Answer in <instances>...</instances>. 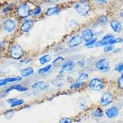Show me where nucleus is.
Here are the masks:
<instances>
[{
    "instance_id": "nucleus-1",
    "label": "nucleus",
    "mask_w": 123,
    "mask_h": 123,
    "mask_svg": "<svg viewBox=\"0 0 123 123\" xmlns=\"http://www.w3.org/2000/svg\"><path fill=\"white\" fill-rule=\"evenodd\" d=\"M75 9L81 15H86L91 11V6L86 1H81L77 3L75 6Z\"/></svg>"
},
{
    "instance_id": "nucleus-2",
    "label": "nucleus",
    "mask_w": 123,
    "mask_h": 123,
    "mask_svg": "<svg viewBox=\"0 0 123 123\" xmlns=\"http://www.w3.org/2000/svg\"><path fill=\"white\" fill-rule=\"evenodd\" d=\"M10 54L13 59H19L24 55V50L20 45L15 44L11 48Z\"/></svg>"
},
{
    "instance_id": "nucleus-3",
    "label": "nucleus",
    "mask_w": 123,
    "mask_h": 123,
    "mask_svg": "<svg viewBox=\"0 0 123 123\" xmlns=\"http://www.w3.org/2000/svg\"><path fill=\"white\" fill-rule=\"evenodd\" d=\"M104 83L98 78L92 79L89 83V87L92 91H98L104 88Z\"/></svg>"
},
{
    "instance_id": "nucleus-4",
    "label": "nucleus",
    "mask_w": 123,
    "mask_h": 123,
    "mask_svg": "<svg viewBox=\"0 0 123 123\" xmlns=\"http://www.w3.org/2000/svg\"><path fill=\"white\" fill-rule=\"evenodd\" d=\"M97 68L102 72H108L110 68L109 65V60L108 59H102L98 60L95 63Z\"/></svg>"
},
{
    "instance_id": "nucleus-5",
    "label": "nucleus",
    "mask_w": 123,
    "mask_h": 123,
    "mask_svg": "<svg viewBox=\"0 0 123 123\" xmlns=\"http://www.w3.org/2000/svg\"><path fill=\"white\" fill-rule=\"evenodd\" d=\"M17 14L20 18H26L30 14V9L29 6L26 3L21 4L17 8Z\"/></svg>"
},
{
    "instance_id": "nucleus-6",
    "label": "nucleus",
    "mask_w": 123,
    "mask_h": 123,
    "mask_svg": "<svg viewBox=\"0 0 123 123\" xmlns=\"http://www.w3.org/2000/svg\"><path fill=\"white\" fill-rule=\"evenodd\" d=\"M83 39L81 36L79 35H76L71 37L70 40L68 41L67 45L69 48H74L83 43Z\"/></svg>"
},
{
    "instance_id": "nucleus-7",
    "label": "nucleus",
    "mask_w": 123,
    "mask_h": 123,
    "mask_svg": "<svg viewBox=\"0 0 123 123\" xmlns=\"http://www.w3.org/2000/svg\"><path fill=\"white\" fill-rule=\"evenodd\" d=\"M113 95L110 92H105L103 94L100 99V105L102 106H107L113 102Z\"/></svg>"
},
{
    "instance_id": "nucleus-8",
    "label": "nucleus",
    "mask_w": 123,
    "mask_h": 123,
    "mask_svg": "<svg viewBox=\"0 0 123 123\" xmlns=\"http://www.w3.org/2000/svg\"><path fill=\"white\" fill-rule=\"evenodd\" d=\"M114 39V36L111 34H107L103 37L100 41H97L95 43L96 47H100V46H105L110 44V43L111 40Z\"/></svg>"
},
{
    "instance_id": "nucleus-9",
    "label": "nucleus",
    "mask_w": 123,
    "mask_h": 123,
    "mask_svg": "<svg viewBox=\"0 0 123 123\" xmlns=\"http://www.w3.org/2000/svg\"><path fill=\"white\" fill-rule=\"evenodd\" d=\"M81 37L86 42H89L93 39V37H94L93 31L90 28H86L81 33Z\"/></svg>"
},
{
    "instance_id": "nucleus-10",
    "label": "nucleus",
    "mask_w": 123,
    "mask_h": 123,
    "mask_svg": "<svg viewBox=\"0 0 123 123\" xmlns=\"http://www.w3.org/2000/svg\"><path fill=\"white\" fill-rule=\"evenodd\" d=\"M4 27L6 31L12 32L15 28V22L12 19H7L4 22Z\"/></svg>"
},
{
    "instance_id": "nucleus-11",
    "label": "nucleus",
    "mask_w": 123,
    "mask_h": 123,
    "mask_svg": "<svg viewBox=\"0 0 123 123\" xmlns=\"http://www.w3.org/2000/svg\"><path fill=\"white\" fill-rule=\"evenodd\" d=\"M110 26L113 30L116 33H119L123 29V25L121 22L117 20H112L110 22Z\"/></svg>"
},
{
    "instance_id": "nucleus-12",
    "label": "nucleus",
    "mask_w": 123,
    "mask_h": 123,
    "mask_svg": "<svg viewBox=\"0 0 123 123\" xmlns=\"http://www.w3.org/2000/svg\"><path fill=\"white\" fill-rule=\"evenodd\" d=\"M106 115L108 118H113L116 117L119 114V110L116 106H111L106 110Z\"/></svg>"
},
{
    "instance_id": "nucleus-13",
    "label": "nucleus",
    "mask_w": 123,
    "mask_h": 123,
    "mask_svg": "<svg viewBox=\"0 0 123 123\" xmlns=\"http://www.w3.org/2000/svg\"><path fill=\"white\" fill-rule=\"evenodd\" d=\"M33 24L34 22L33 20H27L22 25L21 27H20V30L24 33H28L32 28Z\"/></svg>"
},
{
    "instance_id": "nucleus-14",
    "label": "nucleus",
    "mask_w": 123,
    "mask_h": 123,
    "mask_svg": "<svg viewBox=\"0 0 123 123\" xmlns=\"http://www.w3.org/2000/svg\"><path fill=\"white\" fill-rule=\"evenodd\" d=\"M22 80V77L20 76H15L13 77V78H7L2 79L0 80V87L2 86L6 85L7 83H12V82H14V81H18Z\"/></svg>"
},
{
    "instance_id": "nucleus-15",
    "label": "nucleus",
    "mask_w": 123,
    "mask_h": 123,
    "mask_svg": "<svg viewBox=\"0 0 123 123\" xmlns=\"http://www.w3.org/2000/svg\"><path fill=\"white\" fill-rule=\"evenodd\" d=\"M74 68V63L72 61H67L62 65V67L61 72H65V71H70L73 70Z\"/></svg>"
},
{
    "instance_id": "nucleus-16",
    "label": "nucleus",
    "mask_w": 123,
    "mask_h": 123,
    "mask_svg": "<svg viewBox=\"0 0 123 123\" xmlns=\"http://www.w3.org/2000/svg\"><path fill=\"white\" fill-rule=\"evenodd\" d=\"M33 69L31 67H27L26 68H23L20 70V74L23 77L29 76L33 74Z\"/></svg>"
},
{
    "instance_id": "nucleus-17",
    "label": "nucleus",
    "mask_w": 123,
    "mask_h": 123,
    "mask_svg": "<svg viewBox=\"0 0 123 123\" xmlns=\"http://www.w3.org/2000/svg\"><path fill=\"white\" fill-rule=\"evenodd\" d=\"M17 90V91H19V92H24V91H26L27 90H28V88L25 87L21 85H14L10 87H9L7 90L6 91V93H7L9 91H12V90Z\"/></svg>"
},
{
    "instance_id": "nucleus-18",
    "label": "nucleus",
    "mask_w": 123,
    "mask_h": 123,
    "mask_svg": "<svg viewBox=\"0 0 123 123\" xmlns=\"http://www.w3.org/2000/svg\"><path fill=\"white\" fill-rule=\"evenodd\" d=\"M7 103L11 104V107L20 105L24 103V101L23 100L17 99V98H11V99L7 100Z\"/></svg>"
},
{
    "instance_id": "nucleus-19",
    "label": "nucleus",
    "mask_w": 123,
    "mask_h": 123,
    "mask_svg": "<svg viewBox=\"0 0 123 123\" xmlns=\"http://www.w3.org/2000/svg\"><path fill=\"white\" fill-rule=\"evenodd\" d=\"M60 12V9L58 7H49L47 11H46V15L48 16H51V15H56V14H58Z\"/></svg>"
},
{
    "instance_id": "nucleus-20",
    "label": "nucleus",
    "mask_w": 123,
    "mask_h": 123,
    "mask_svg": "<svg viewBox=\"0 0 123 123\" xmlns=\"http://www.w3.org/2000/svg\"><path fill=\"white\" fill-rule=\"evenodd\" d=\"M50 60H51L50 55L49 54H47V55H44L42 56L41 58H39V62H40L41 64L44 65L45 64V63L49 62Z\"/></svg>"
},
{
    "instance_id": "nucleus-21",
    "label": "nucleus",
    "mask_w": 123,
    "mask_h": 123,
    "mask_svg": "<svg viewBox=\"0 0 123 123\" xmlns=\"http://www.w3.org/2000/svg\"><path fill=\"white\" fill-rule=\"evenodd\" d=\"M84 85H85V83H84L83 81H78L71 84V86H70V88H71V89L80 88V87H82L84 86Z\"/></svg>"
},
{
    "instance_id": "nucleus-22",
    "label": "nucleus",
    "mask_w": 123,
    "mask_h": 123,
    "mask_svg": "<svg viewBox=\"0 0 123 123\" xmlns=\"http://www.w3.org/2000/svg\"><path fill=\"white\" fill-rule=\"evenodd\" d=\"M92 115H93L94 117H102V116L104 115V112L102 111V110L100 108H96V109L94 110L93 111V112H92Z\"/></svg>"
},
{
    "instance_id": "nucleus-23",
    "label": "nucleus",
    "mask_w": 123,
    "mask_h": 123,
    "mask_svg": "<svg viewBox=\"0 0 123 123\" xmlns=\"http://www.w3.org/2000/svg\"><path fill=\"white\" fill-rule=\"evenodd\" d=\"M51 67L52 65H49L46 66L45 67L42 68H40L38 70V73H39V74H44V73H47L50 68H51Z\"/></svg>"
},
{
    "instance_id": "nucleus-24",
    "label": "nucleus",
    "mask_w": 123,
    "mask_h": 123,
    "mask_svg": "<svg viewBox=\"0 0 123 123\" xmlns=\"http://www.w3.org/2000/svg\"><path fill=\"white\" fill-rule=\"evenodd\" d=\"M108 21V18L106 15H102L98 19V23L102 25H105Z\"/></svg>"
},
{
    "instance_id": "nucleus-25",
    "label": "nucleus",
    "mask_w": 123,
    "mask_h": 123,
    "mask_svg": "<svg viewBox=\"0 0 123 123\" xmlns=\"http://www.w3.org/2000/svg\"><path fill=\"white\" fill-rule=\"evenodd\" d=\"M123 42V39L122 38H114L113 40H111L110 43V45H113L114 44L116 43H120Z\"/></svg>"
},
{
    "instance_id": "nucleus-26",
    "label": "nucleus",
    "mask_w": 123,
    "mask_h": 123,
    "mask_svg": "<svg viewBox=\"0 0 123 123\" xmlns=\"http://www.w3.org/2000/svg\"><path fill=\"white\" fill-rule=\"evenodd\" d=\"M115 70L117 72H119V73L123 72V63H118L116 65L115 67Z\"/></svg>"
},
{
    "instance_id": "nucleus-27",
    "label": "nucleus",
    "mask_w": 123,
    "mask_h": 123,
    "mask_svg": "<svg viewBox=\"0 0 123 123\" xmlns=\"http://www.w3.org/2000/svg\"><path fill=\"white\" fill-rule=\"evenodd\" d=\"M117 85L119 88L123 89V73L120 78L117 80Z\"/></svg>"
},
{
    "instance_id": "nucleus-28",
    "label": "nucleus",
    "mask_w": 123,
    "mask_h": 123,
    "mask_svg": "<svg viewBox=\"0 0 123 123\" xmlns=\"http://www.w3.org/2000/svg\"><path fill=\"white\" fill-rule=\"evenodd\" d=\"M71 121L72 120L70 117H63L60 119L59 123H71Z\"/></svg>"
},
{
    "instance_id": "nucleus-29",
    "label": "nucleus",
    "mask_w": 123,
    "mask_h": 123,
    "mask_svg": "<svg viewBox=\"0 0 123 123\" xmlns=\"http://www.w3.org/2000/svg\"><path fill=\"white\" fill-rule=\"evenodd\" d=\"M87 79H88V74L86 73H83L81 74L78 78V80H80V81L82 80H87Z\"/></svg>"
},
{
    "instance_id": "nucleus-30",
    "label": "nucleus",
    "mask_w": 123,
    "mask_h": 123,
    "mask_svg": "<svg viewBox=\"0 0 123 123\" xmlns=\"http://www.w3.org/2000/svg\"><path fill=\"white\" fill-rule=\"evenodd\" d=\"M115 48L113 45H109V46H105V48H104V52H110V51H111L113 50Z\"/></svg>"
},
{
    "instance_id": "nucleus-31",
    "label": "nucleus",
    "mask_w": 123,
    "mask_h": 123,
    "mask_svg": "<svg viewBox=\"0 0 123 123\" xmlns=\"http://www.w3.org/2000/svg\"><path fill=\"white\" fill-rule=\"evenodd\" d=\"M41 12V7L40 6H37V7L35 9V11H34L33 12V14L34 15H38L40 14Z\"/></svg>"
},
{
    "instance_id": "nucleus-32",
    "label": "nucleus",
    "mask_w": 123,
    "mask_h": 123,
    "mask_svg": "<svg viewBox=\"0 0 123 123\" xmlns=\"http://www.w3.org/2000/svg\"><path fill=\"white\" fill-rule=\"evenodd\" d=\"M44 82L43 81H38L37 83H35V84L32 85L33 88H38V87H40V86H42V84H44Z\"/></svg>"
},
{
    "instance_id": "nucleus-33",
    "label": "nucleus",
    "mask_w": 123,
    "mask_h": 123,
    "mask_svg": "<svg viewBox=\"0 0 123 123\" xmlns=\"http://www.w3.org/2000/svg\"><path fill=\"white\" fill-rule=\"evenodd\" d=\"M97 43V38H95V39H92L91 41H89V42L86 43V46H92V45H94V44H95Z\"/></svg>"
},
{
    "instance_id": "nucleus-34",
    "label": "nucleus",
    "mask_w": 123,
    "mask_h": 123,
    "mask_svg": "<svg viewBox=\"0 0 123 123\" xmlns=\"http://www.w3.org/2000/svg\"><path fill=\"white\" fill-rule=\"evenodd\" d=\"M119 15H120L122 17H123V9H122L121 10L120 12H119Z\"/></svg>"
},
{
    "instance_id": "nucleus-35",
    "label": "nucleus",
    "mask_w": 123,
    "mask_h": 123,
    "mask_svg": "<svg viewBox=\"0 0 123 123\" xmlns=\"http://www.w3.org/2000/svg\"><path fill=\"white\" fill-rule=\"evenodd\" d=\"M1 44L0 43V49H1Z\"/></svg>"
}]
</instances>
